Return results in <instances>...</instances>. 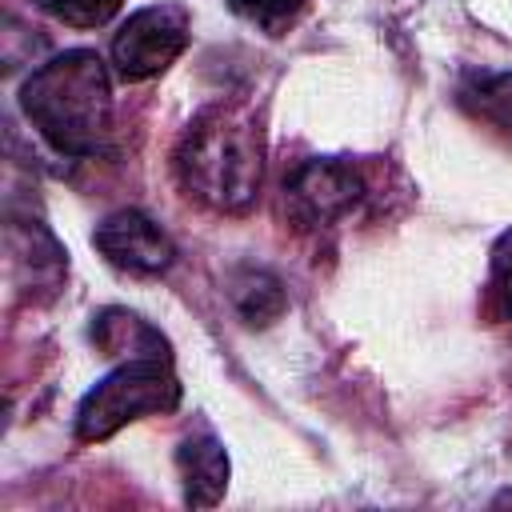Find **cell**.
I'll return each instance as SVG.
<instances>
[{
    "instance_id": "1",
    "label": "cell",
    "mask_w": 512,
    "mask_h": 512,
    "mask_svg": "<svg viewBox=\"0 0 512 512\" xmlns=\"http://www.w3.org/2000/svg\"><path fill=\"white\" fill-rule=\"evenodd\" d=\"M172 164L204 208L248 212L264 176V132L244 104H212L184 128Z\"/></svg>"
},
{
    "instance_id": "4",
    "label": "cell",
    "mask_w": 512,
    "mask_h": 512,
    "mask_svg": "<svg viewBox=\"0 0 512 512\" xmlns=\"http://www.w3.org/2000/svg\"><path fill=\"white\" fill-rule=\"evenodd\" d=\"M188 36H192V20L180 4L160 0L136 8L112 36V64L124 80H152L184 56Z\"/></svg>"
},
{
    "instance_id": "5",
    "label": "cell",
    "mask_w": 512,
    "mask_h": 512,
    "mask_svg": "<svg viewBox=\"0 0 512 512\" xmlns=\"http://www.w3.org/2000/svg\"><path fill=\"white\" fill-rule=\"evenodd\" d=\"M364 200V176L340 156H312L284 180V212L296 228L320 232L352 216Z\"/></svg>"
},
{
    "instance_id": "9",
    "label": "cell",
    "mask_w": 512,
    "mask_h": 512,
    "mask_svg": "<svg viewBox=\"0 0 512 512\" xmlns=\"http://www.w3.org/2000/svg\"><path fill=\"white\" fill-rule=\"evenodd\" d=\"M228 296H232V308L240 312V320L252 324V328L272 324V320L284 312V304H288L280 280H276L272 272H264V268H240V272L232 276Z\"/></svg>"
},
{
    "instance_id": "3",
    "label": "cell",
    "mask_w": 512,
    "mask_h": 512,
    "mask_svg": "<svg viewBox=\"0 0 512 512\" xmlns=\"http://www.w3.org/2000/svg\"><path fill=\"white\" fill-rule=\"evenodd\" d=\"M180 404V380L172 356H128L100 384H92L76 408V440L96 444L116 436L124 424L164 416Z\"/></svg>"
},
{
    "instance_id": "10",
    "label": "cell",
    "mask_w": 512,
    "mask_h": 512,
    "mask_svg": "<svg viewBox=\"0 0 512 512\" xmlns=\"http://www.w3.org/2000/svg\"><path fill=\"white\" fill-rule=\"evenodd\" d=\"M460 100L484 124H492L500 136L512 140V72H476V76H468V84L460 88Z\"/></svg>"
},
{
    "instance_id": "14",
    "label": "cell",
    "mask_w": 512,
    "mask_h": 512,
    "mask_svg": "<svg viewBox=\"0 0 512 512\" xmlns=\"http://www.w3.org/2000/svg\"><path fill=\"white\" fill-rule=\"evenodd\" d=\"M496 504H512V492H500V496H496Z\"/></svg>"
},
{
    "instance_id": "12",
    "label": "cell",
    "mask_w": 512,
    "mask_h": 512,
    "mask_svg": "<svg viewBox=\"0 0 512 512\" xmlns=\"http://www.w3.org/2000/svg\"><path fill=\"white\" fill-rule=\"evenodd\" d=\"M32 4L72 28H100L124 8V0H32Z\"/></svg>"
},
{
    "instance_id": "8",
    "label": "cell",
    "mask_w": 512,
    "mask_h": 512,
    "mask_svg": "<svg viewBox=\"0 0 512 512\" xmlns=\"http://www.w3.org/2000/svg\"><path fill=\"white\" fill-rule=\"evenodd\" d=\"M92 336L104 352H116V356H168V344L164 336L140 320L136 312H124V308H108L100 312V320L92 324Z\"/></svg>"
},
{
    "instance_id": "7",
    "label": "cell",
    "mask_w": 512,
    "mask_h": 512,
    "mask_svg": "<svg viewBox=\"0 0 512 512\" xmlns=\"http://www.w3.org/2000/svg\"><path fill=\"white\" fill-rule=\"evenodd\" d=\"M176 468L184 484V504L212 508L228 492V452L212 428H196L176 448Z\"/></svg>"
},
{
    "instance_id": "6",
    "label": "cell",
    "mask_w": 512,
    "mask_h": 512,
    "mask_svg": "<svg viewBox=\"0 0 512 512\" xmlns=\"http://www.w3.org/2000/svg\"><path fill=\"white\" fill-rule=\"evenodd\" d=\"M92 244L100 248V256L120 268V272H132V276H160L172 268L176 260V244L172 236L148 220L144 212L136 208H120V212H108L96 232H92Z\"/></svg>"
},
{
    "instance_id": "2",
    "label": "cell",
    "mask_w": 512,
    "mask_h": 512,
    "mask_svg": "<svg viewBox=\"0 0 512 512\" xmlns=\"http://www.w3.org/2000/svg\"><path fill=\"white\" fill-rule=\"evenodd\" d=\"M20 108L60 156L104 152L112 136V80L104 60L92 48L52 56L24 80Z\"/></svg>"
},
{
    "instance_id": "11",
    "label": "cell",
    "mask_w": 512,
    "mask_h": 512,
    "mask_svg": "<svg viewBox=\"0 0 512 512\" xmlns=\"http://www.w3.org/2000/svg\"><path fill=\"white\" fill-rule=\"evenodd\" d=\"M228 8L264 36H284L308 8V0H228Z\"/></svg>"
},
{
    "instance_id": "13",
    "label": "cell",
    "mask_w": 512,
    "mask_h": 512,
    "mask_svg": "<svg viewBox=\"0 0 512 512\" xmlns=\"http://www.w3.org/2000/svg\"><path fill=\"white\" fill-rule=\"evenodd\" d=\"M492 292L500 312L512 320V232H504L492 248Z\"/></svg>"
}]
</instances>
